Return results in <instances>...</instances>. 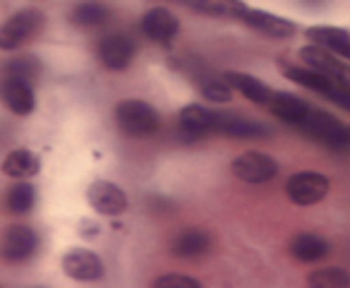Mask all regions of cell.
<instances>
[{
  "mask_svg": "<svg viewBox=\"0 0 350 288\" xmlns=\"http://www.w3.org/2000/svg\"><path fill=\"white\" fill-rule=\"evenodd\" d=\"M310 103L302 96L293 92H273L269 99V111L278 118V120L288 122V125L300 127V122L305 120V116L310 113Z\"/></svg>",
  "mask_w": 350,
  "mask_h": 288,
  "instance_id": "cell-17",
  "label": "cell"
},
{
  "mask_svg": "<svg viewBox=\"0 0 350 288\" xmlns=\"http://www.w3.org/2000/svg\"><path fill=\"white\" fill-rule=\"evenodd\" d=\"M0 101L15 116H29L36 108V96L31 82L17 77H0Z\"/></svg>",
  "mask_w": 350,
  "mask_h": 288,
  "instance_id": "cell-12",
  "label": "cell"
},
{
  "mask_svg": "<svg viewBox=\"0 0 350 288\" xmlns=\"http://www.w3.org/2000/svg\"><path fill=\"white\" fill-rule=\"evenodd\" d=\"M348 60H350V58H348Z\"/></svg>",
  "mask_w": 350,
  "mask_h": 288,
  "instance_id": "cell-32",
  "label": "cell"
},
{
  "mask_svg": "<svg viewBox=\"0 0 350 288\" xmlns=\"http://www.w3.org/2000/svg\"><path fill=\"white\" fill-rule=\"evenodd\" d=\"M41 75V60L34 55H20L15 60H8L0 68V77H17L25 82H34Z\"/></svg>",
  "mask_w": 350,
  "mask_h": 288,
  "instance_id": "cell-26",
  "label": "cell"
},
{
  "mask_svg": "<svg viewBox=\"0 0 350 288\" xmlns=\"http://www.w3.org/2000/svg\"><path fill=\"white\" fill-rule=\"evenodd\" d=\"M108 17H111L108 8L101 5V3H96V0H84V3L75 5L72 12H70V22H72L75 27H82V29L106 25Z\"/></svg>",
  "mask_w": 350,
  "mask_h": 288,
  "instance_id": "cell-24",
  "label": "cell"
},
{
  "mask_svg": "<svg viewBox=\"0 0 350 288\" xmlns=\"http://www.w3.org/2000/svg\"><path fill=\"white\" fill-rule=\"evenodd\" d=\"M211 238L204 231H185L175 238L173 243V254L183 259H192V257H202V254L209 250Z\"/></svg>",
  "mask_w": 350,
  "mask_h": 288,
  "instance_id": "cell-25",
  "label": "cell"
},
{
  "mask_svg": "<svg viewBox=\"0 0 350 288\" xmlns=\"http://www.w3.org/2000/svg\"><path fill=\"white\" fill-rule=\"evenodd\" d=\"M216 132L238 140H259L271 135V127L262 120H254L235 111H216Z\"/></svg>",
  "mask_w": 350,
  "mask_h": 288,
  "instance_id": "cell-7",
  "label": "cell"
},
{
  "mask_svg": "<svg viewBox=\"0 0 350 288\" xmlns=\"http://www.w3.org/2000/svg\"><path fill=\"white\" fill-rule=\"evenodd\" d=\"M36 205V190L31 183L27 181H20L8 190V209L17 216H25L34 209Z\"/></svg>",
  "mask_w": 350,
  "mask_h": 288,
  "instance_id": "cell-27",
  "label": "cell"
},
{
  "mask_svg": "<svg viewBox=\"0 0 350 288\" xmlns=\"http://www.w3.org/2000/svg\"><path fill=\"white\" fill-rule=\"evenodd\" d=\"M243 25H247L252 31L262 36H269V39H291L295 36L297 27L295 22L286 20V17H278V15H271V12H264V10H252L250 8L243 17Z\"/></svg>",
  "mask_w": 350,
  "mask_h": 288,
  "instance_id": "cell-13",
  "label": "cell"
},
{
  "mask_svg": "<svg viewBox=\"0 0 350 288\" xmlns=\"http://www.w3.org/2000/svg\"><path fill=\"white\" fill-rule=\"evenodd\" d=\"M41 171V161L36 154H31L29 149H15L5 157L3 161V173L15 181H29V178H36Z\"/></svg>",
  "mask_w": 350,
  "mask_h": 288,
  "instance_id": "cell-22",
  "label": "cell"
},
{
  "mask_svg": "<svg viewBox=\"0 0 350 288\" xmlns=\"http://www.w3.org/2000/svg\"><path fill=\"white\" fill-rule=\"evenodd\" d=\"M96 55L108 70H127L135 58V41L127 34H106L103 39H98L96 44Z\"/></svg>",
  "mask_w": 350,
  "mask_h": 288,
  "instance_id": "cell-8",
  "label": "cell"
},
{
  "mask_svg": "<svg viewBox=\"0 0 350 288\" xmlns=\"http://www.w3.org/2000/svg\"><path fill=\"white\" fill-rule=\"evenodd\" d=\"M178 122H180L183 140H187V142L200 140V137L209 135V132H216V111L214 108L190 103V106H185L180 111Z\"/></svg>",
  "mask_w": 350,
  "mask_h": 288,
  "instance_id": "cell-14",
  "label": "cell"
},
{
  "mask_svg": "<svg viewBox=\"0 0 350 288\" xmlns=\"http://www.w3.org/2000/svg\"><path fill=\"white\" fill-rule=\"evenodd\" d=\"M307 41L314 46H321V49L331 51V53L340 55V58L348 60L350 58V31L340 29V27H310L305 31Z\"/></svg>",
  "mask_w": 350,
  "mask_h": 288,
  "instance_id": "cell-18",
  "label": "cell"
},
{
  "mask_svg": "<svg viewBox=\"0 0 350 288\" xmlns=\"http://www.w3.org/2000/svg\"><path fill=\"white\" fill-rule=\"evenodd\" d=\"M170 3H192V0H170Z\"/></svg>",
  "mask_w": 350,
  "mask_h": 288,
  "instance_id": "cell-30",
  "label": "cell"
},
{
  "mask_svg": "<svg viewBox=\"0 0 350 288\" xmlns=\"http://www.w3.org/2000/svg\"><path fill=\"white\" fill-rule=\"evenodd\" d=\"M230 168H233V176L245 183H267L278 173V163L264 152L240 154Z\"/></svg>",
  "mask_w": 350,
  "mask_h": 288,
  "instance_id": "cell-9",
  "label": "cell"
},
{
  "mask_svg": "<svg viewBox=\"0 0 350 288\" xmlns=\"http://www.w3.org/2000/svg\"><path fill=\"white\" fill-rule=\"evenodd\" d=\"M300 58H302V63L310 65L312 70H317V73H321L326 79H331V82L336 84V89L350 94V65L343 63L340 55L312 44L300 51Z\"/></svg>",
  "mask_w": 350,
  "mask_h": 288,
  "instance_id": "cell-4",
  "label": "cell"
},
{
  "mask_svg": "<svg viewBox=\"0 0 350 288\" xmlns=\"http://www.w3.org/2000/svg\"><path fill=\"white\" fill-rule=\"evenodd\" d=\"M192 10L216 20H240L243 22L245 12L250 10L243 0H192Z\"/></svg>",
  "mask_w": 350,
  "mask_h": 288,
  "instance_id": "cell-21",
  "label": "cell"
},
{
  "mask_svg": "<svg viewBox=\"0 0 350 288\" xmlns=\"http://www.w3.org/2000/svg\"><path fill=\"white\" fill-rule=\"evenodd\" d=\"M116 122L127 137H149L159 130L161 118L146 101L127 99L116 106Z\"/></svg>",
  "mask_w": 350,
  "mask_h": 288,
  "instance_id": "cell-2",
  "label": "cell"
},
{
  "mask_svg": "<svg viewBox=\"0 0 350 288\" xmlns=\"http://www.w3.org/2000/svg\"><path fill=\"white\" fill-rule=\"evenodd\" d=\"M63 272L75 281H98L106 269L96 252L87 248H72L63 254Z\"/></svg>",
  "mask_w": 350,
  "mask_h": 288,
  "instance_id": "cell-10",
  "label": "cell"
},
{
  "mask_svg": "<svg viewBox=\"0 0 350 288\" xmlns=\"http://www.w3.org/2000/svg\"><path fill=\"white\" fill-rule=\"evenodd\" d=\"M226 79H228V84L233 89H238L240 94H243L247 101L252 103H262V106H269V99H271V89L267 87V84L262 82V79H257L254 75H247V73H235V70H228V73L224 75Z\"/></svg>",
  "mask_w": 350,
  "mask_h": 288,
  "instance_id": "cell-20",
  "label": "cell"
},
{
  "mask_svg": "<svg viewBox=\"0 0 350 288\" xmlns=\"http://www.w3.org/2000/svg\"><path fill=\"white\" fill-rule=\"evenodd\" d=\"M307 283L314 288H348L350 286V274L340 267H324L317 269L307 276Z\"/></svg>",
  "mask_w": 350,
  "mask_h": 288,
  "instance_id": "cell-28",
  "label": "cell"
},
{
  "mask_svg": "<svg viewBox=\"0 0 350 288\" xmlns=\"http://www.w3.org/2000/svg\"><path fill=\"white\" fill-rule=\"evenodd\" d=\"M300 130L305 132L310 140L324 144L326 149H334V152H343L348 149V127L329 111H321V108H310V113L305 116V120L300 122Z\"/></svg>",
  "mask_w": 350,
  "mask_h": 288,
  "instance_id": "cell-1",
  "label": "cell"
},
{
  "mask_svg": "<svg viewBox=\"0 0 350 288\" xmlns=\"http://www.w3.org/2000/svg\"><path fill=\"white\" fill-rule=\"evenodd\" d=\"M192 79H195L200 94L211 103H228L233 96V87L228 84V79L224 75H216L206 68H195L192 70Z\"/></svg>",
  "mask_w": 350,
  "mask_h": 288,
  "instance_id": "cell-19",
  "label": "cell"
},
{
  "mask_svg": "<svg viewBox=\"0 0 350 288\" xmlns=\"http://www.w3.org/2000/svg\"><path fill=\"white\" fill-rule=\"evenodd\" d=\"M142 29L156 44H170L180 31V20L165 8H151L144 17H142Z\"/></svg>",
  "mask_w": 350,
  "mask_h": 288,
  "instance_id": "cell-15",
  "label": "cell"
},
{
  "mask_svg": "<svg viewBox=\"0 0 350 288\" xmlns=\"http://www.w3.org/2000/svg\"><path fill=\"white\" fill-rule=\"evenodd\" d=\"M281 73L286 75L291 82L300 84V87L310 89V92L319 94V96L329 99V101H334V96L340 92V89H336V84L331 82V79H326L321 73L312 70L310 65H283Z\"/></svg>",
  "mask_w": 350,
  "mask_h": 288,
  "instance_id": "cell-16",
  "label": "cell"
},
{
  "mask_svg": "<svg viewBox=\"0 0 350 288\" xmlns=\"http://www.w3.org/2000/svg\"><path fill=\"white\" fill-rule=\"evenodd\" d=\"M87 202L103 216H120L127 211V195L108 181H96L87 187Z\"/></svg>",
  "mask_w": 350,
  "mask_h": 288,
  "instance_id": "cell-11",
  "label": "cell"
},
{
  "mask_svg": "<svg viewBox=\"0 0 350 288\" xmlns=\"http://www.w3.org/2000/svg\"><path fill=\"white\" fill-rule=\"evenodd\" d=\"M348 135H350V127H348ZM348 149H350V140H348Z\"/></svg>",
  "mask_w": 350,
  "mask_h": 288,
  "instance_id": "cell-31",
  "label": "cell"
},
{
  "mask_svg": "<svg viewBox=\"0 0 350 288\" xmlns=\"http://www.w3.org/2000/svg\"><path fill=\"white\" fill-rule=\"evenodd\" d=\"M291 252L300 262H319L329 254V243L314 233H302L291 243Z\"/></svg>",
  "mask_w": 350,
  "mask_h": 288,
  "instance_id": "cell-23",
  "label": "cell"
},
{
  "mask_svg": "<svg viewBox=\"0 0 350 288\" xmlns=\"http://www.w3.org/2000/svg\"><path fill=\"white\" fill-rule=\"evenodd\" d=\"M156 288H200L202 283L190 274H163L154 281Z\"/></svg>",
  "mask_w": 350,
  "mask_h": 288,
  "instance_id": "cell-29",
  "label": "cell"
},
{
  "mask_svg": "<svg viewBox=\"0 0 350 288\" xmlns=\"http://www.w3.org/2000/svg\"><path fill=\"white\" fill-rule=\"evenodd\" d=\"M44 12L20 10L0 25V51H15L22 44L31 41L44 27Z\"/></svg>",
  "mask_w": 350,
  "mask_h": 288,
  "instance_id": "cell-3",
  "label": "cell"
},
{
  "mask_svg": "<svg viewBox=\"0 0 350 288\" xmlns=\"http://www.w3.org/2000/svg\"><path fill=\"white\" fill-rule=\"evenodd\" d=\"M39 248V235L31 226L12 224L0 238V257L5 262H27Z\"/></svg>",
  "mask_w": 350,
  "mask_h": 288,
  "instance_id": "cell-6",
  "label": "cell"
},
{
  "mask_svg": "<svg viewBox=\"0 0 350 288\" xmlns=\"http://www.w3.org/2000/svg\"><path fill=\"white\" fill-rule=\"evenodd\" d=\"M329 187H331V183L324 173L300 171L288 178L286 195H288V200L297 207H314L329 195Z\"/></svg>",
  "mask_w": 350,
  "mask_h": 288,
  "instance_id": "cell-5",
  "label": "cell"
}]
</instances>
